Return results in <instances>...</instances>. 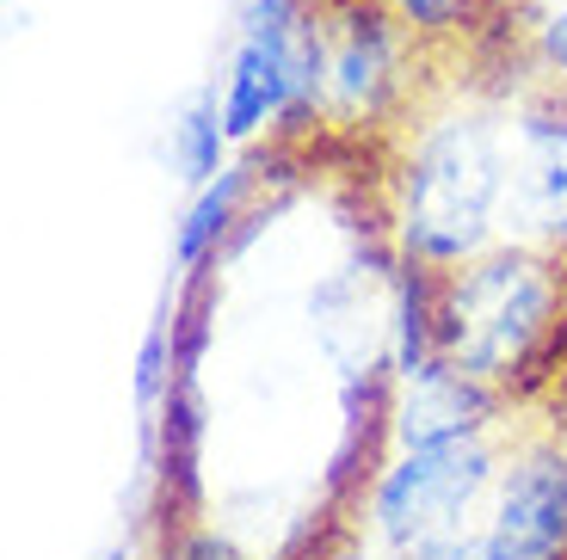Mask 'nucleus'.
<instances>
[{
	"label": "nucleus",
	"mask_w": 567,
	"mask_h": 560,
	"mask_svg": "<svg viewBox=\"0 0 567 560\" xmlns=\"http://www.w3.org/2000/svg\"><path fill=\"white\" fill-rule=\"evenodd\" d=\"M173 388V333H167V309L148 321L136 345V364H130V406H136V444L155 432V413Z\"/></svg>",
	"instance_id": "nucleus-13"
},
{
	"label": "nucleus",
	"mask_w": 567,
	"mask_h": 560,
	"mask_svg": "<svg viewBox=\"0 0 567 560\" xmlns=\"http://www.w3.org/2000/svg\"><path fill=\"white\" fill-rule=\"evenodd\" d=\"M499 463H506L499 432L395 444L370 480L358 523L389 548V560H444L468 536L475 511H487Z\"/></svg>",
	"instance_id": "nucleus-4"
},
{
	"label": "nucleus",
	"mask_w": 567,
	"mask_h": 560,
	"mask_svg": "<svg viewBox=\"0 0 567 560\" xmlns=\"http://www.w3.org/2000/svg\"><path fill=\"white\" fill-rule=\"evenodd\" d=\"M439 357L499 388L518 413H537L567 364V259L506 235L444 271Z\"/></svg>",
	"instance_id": "nucleus-2"
},
{
	"label": "nucleus",
	"mask_w": 567,
	"mask_h": 560,
	"mask_svg": "<svg viewBox=\"0 0 567 560\" xmlns=\"http://www.w3.org/2000/svg\"><path fill=\"white\" fill-rule=\"evenodd\" d=\"M537 419L549 425V432H561V437H567V364H561V376L549 382V394L537 401Z\"/></svg>",
	"instance_id": "nucleus-19"
},
{
	"label": "nucleus",
	"mask_w": 567,
	"mask_h": 560,
	"mask_svg": "<svg viewBox=\"0 0 567 560\" xmlns=\"http://www.w3.org/2000/svg\"><path fill=\"white\" fill-rule=\"evenodd\" d=\"M530 50H537V69L549 74V81H567V0L537 19V31H530Z\"/></svg>",
	"instance_id": "nucleus-16"
},
{
	"label": "nucleus",
	"mask_w": 567,
	"mask_h": 560,
	"mask_svg": "<svg viewBox=\"0 0 567 560\" xmlns=\"http://www.w3.org/2000/svg\"><path fill=\"white\" fill-rule=\"evenodd\" d=\"M161 160H167L173 185L179 191H198L210 185L216 173L235 160V136H228V117H223V93L216 81L192 86L167 112V136H161Z\"/></svg>",
	"instance_id": "nucleus-11"
},
{
	"label": "nucleus",
	"mask_w": 567,
	"mask_h": 560,
	"mask_svg": "<svg viewBox=\"0 0 567 560\" xmlns=\"http://www.w3.org/2000/svg\"><path fill=\"white\" fill-rule=\"evenodd\" d=\"M93 560H136V542H117V548H105V554H93Z\"/></svg>",
	"instance_id": "nucleus-20"
},
{
	"label": "nucleus",
	"mask_w": 567,
	"mask_h": 560,
	"mask_svg": "<svg viewBox=\"0 0 567 560\" xmlns=\"http://www.w3.org/2000/svg\"><path fill=\"white\" fill-rule=\"evenodd\" d=\"M223 117L235 148L315 142L327 129V13L321 0H241L228 38Z\"/></svg>",
	"instance_id": "nucleus-3"
},
{
	"label": "nucleus",
	"mask_w": 567,
	"mask_h": 560,
	"mask_svg": "<svg viewBox=\"0 0 567 560\" xmlns=\"http://www.w3.org/2000/svg\"><path fill=\"white\" fill-rule=\"evenodd\" d=\"M506 112L456 93L451 105L408 112L383 179V222L401 259L456 271L506 240Z\"/></svg>",
	"instance_id": "nucleus-1"
},
{
	"label": "nucleus",
	"mask_w": 567,
	"mask_h": 560,
	"mask_svg": "<svg viewBox=\"0 0 567 560\" xmlns=\"http://www.w3.org/2000/svg\"><path fill=\"white\" fill-rule=\"evenodd\" d=\"M482 523L518 560H567V437L530 432L506 444L499 480L487 492Z\"/></svg>",
	"instance_id": "nucleus-8"
},
{
	"label": "nucleus",
	"mask_w": 567,
	"mask_h": 560,
	"mask_svg": "<svg viewBox=\"0 0 567 560\" xmlns=\"http://www.w3.org/2000/svg\"><path fill=\"white\" fill-rule=\"evenodd\" d=\"M506 235L567 259V81L543 74L506 98Z\"/></svg>",
	"instance_id": "nucleus-6"
},
{
	"label": "nucleus",
	"mask_w": 567,
	"mask_h": 560,
	"mask_svg": "<svg viewBox=\"0 0 567 560\" xmlns=\"http://www.w3.org/2000/svg\"><path fill=\"white\" fill-rule=\"evenodd\" d=\"M204 456H210V394L204 376H173L167 401L155 413V432L136 444V468L142 487H148V536H167L179 523L210 518V475H204Z\"/></svg>",
	"instance_id": "nucleus-7"
},
{
	"label": "nucleus",
	"mask_w": 567,
	"mask_h": 560,
	"mask_svg": "<svg viewBox=\"0 0 567 560\" xmlns=\"http://www.w3.org/2000/svg\"><path fill=\"white\" fill-rule=\"evenodd\" d=\"M148 560H247L216 523H179L167 536H148Z\"/></svg>",
	"instance_id": "nucleus-15"
},
{
	"label": "nucleus",
	"mask_w": 567,
	"mask_h": 560,
	"mask_svg": "<svg viewBox=\"0 0 567 560\" xmlns=\"http://www.w3.org/2000/svg\"><path fill=\"white\" fill-rule=\"evenodd\" d=\"M439 295H444V271L401 259L395 283H389V364L401 376L439 364Z\"/></svg>",
	"instance_id": "nucleus-12"
},
{
	"label": "nucleus",
	"mask_w": 567,
	"mask_h": 560,
	"mask_svg": "<svg viewBox=\"0 0 567 560\" xmlns=\"http://www.w3.org/2000/svg\"><path fill=\"white\" fill-rule=\"evenodd\" d=\"M302 560H389V548L377 542V536H358L352 523H340V530H327Z\"/></svg>",
	"instance_id": "nucleus-17"
},
{
	"label": "nucleus",
	"mask_w": 567,
	"mask_h": 560,
	"mask_svg": "<svg viewBox=\"0 0 567 560\" xmlns=\"http://www.w3.org/2000/svg\"><path fill=\"white\" fill-rule=\"evenodd\" d=\"M259 197H266L259 148H241L210 185L185 191V210L173 216V278H185V271H223V259L235 252V240H241Z\"/></svg>",
	"instance_id": "nucleus-9"
},
{
	"label": "nucleus",
	"mask_w": 567,
	"mask_h": 560,
	"mask_svg": "<svg viewBox=\"0 0 567 560\" xmlns=\"http://www.w3.org/2000/svg\"><path fill=\"white\" fill-rule=\"evenodd\" d=\"M444 560H518V554H512V548H506V542H499V536L482 523V530H468V536H463V542H456Z\"/></svg>",
	"instance_id": "nucleus-18"
},
{
	"label": "nucleus",
	"mask_w": 567,
	"mask_h": 560,
	"mask_svg": "<svg viewBox=\"0 0 567 560\" xmlns=\"http://www.w3.org/2000/svg\"><path fill=\"white\" fill-rule=\"evenodd\" d=\"M518 406L499 388L463 376L456 364H432L420 376L395 382V444H439V437H468V432H499Z\"/></svg>",
	"instance_id": "nucleus-10"
},
{
	"label": "nucleus",
	"mask_w": 567,
	"mask_h": 560,
	"mask_svg": "<svg viewBox=\"0 0 567 560\" xmlns=\"http://www.w3.org/2000/svg\"><path fill=\"white\" fill-rule=\"evenodd\" d=\"M327 13V129L383 136L413 112L420 38L389 0H321Z\"/></svg>",
	"instance_id": "nucleus-5"
},
{
	"label": "nucleus",
	"mask_w": 567,
	"mask_h": 560,
	"mask_svg": "<svg viewBox=\"0 0 567 560\" xmlns=\"http://www.w3.org/2000/svg\"><path fill=\"white\" fill-rule=\"evenodd\" d=\"M389 7L408 19L420 43H439V38H463V31H475L494 0H389Z\"/></svg>",
	"instance_id": "nucleus-14"
}]
</instances>
